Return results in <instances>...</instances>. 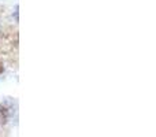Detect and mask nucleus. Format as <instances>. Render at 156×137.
<instances>
[{
    "instance_id": "1",
    "label": "nucleus",
    "mask_w": 156,
    "mask_h": 137,
    "mask_svg": "<svg viewBox=\"0 0 156 137\" xmlns=\"http://www.w3.org/2000/svg\"><path fill=\"white\" fill-rule=\"evenodd\" d=\"M10 118V110L7 108V106L0 104V125H5Z\"/></svg>"
},
{
    "instance_id": "2",
    "label": "nucleus",
    "mask_w": 156,
    "mask_h": 137,
    "mask_svg": "<svg viewBox=\"0 0 156 137\" xmlns=\"http://www.w3.org/2000/svg\"><path fill=\"white\" fill-rule=\"evenodd\" d=\"M3 71H4V66H3V63L0 62V74H2Z\"/></svg>"
}]
</instances>
